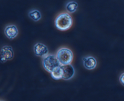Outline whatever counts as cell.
Instances as JSON below:
<instances>
[{"instance_id":"1","label":"cell","mask_w":124,"mask_h":101,"mask_svg":"<svg viewBox=\"0 0 124 101\" xmlns=\"http://www.w3.org/2000/svg\"><path fill=\"white\" fill-rule=\"evenodd\" d=\"M54 25L60 31H67L72 26L73 18L69 13L59 14L54 20Z\"/></svg>"},{"instance_id":"2","label":"cell","mask_w":124,"mask_h":101,"mask_svg":"<svg viewBox=\"0 0 124 101\" xmlns=\"http://www.w3.org/2000/svg\"><path fill=\"white\" fill-rule=\"evenodd\" d=\"M56 57L61 66L70 64L73 60V53L67 48H61L56 52Z\"/></svg>"},{"instance_id":"3","label":"cell","mask_w":124,"mask_h":101,"mask_svg":"<svg viewBox=\"0 0 124 101\" xmlns=\"http://www.w3.org/2000/svg\"><path fill=\"white\" fill-rule=\"evenodd\" d=\"M42 66L47 72H52L54 69L61 66L57 58L56 55L48 54L42 59Z\"/></svg>"},{"instance_id":"4","label":"cell","mask_w":124,"mask_h":101,"mask_svg":"<svg viewBox=\"0 0 124 101\" xmlns=\"http://www.w3.org/2000/svg\"><path fill=\"white\" fill-rule=\"evenodd\" d=\"M14 57V51L12 46L5 45L0 50V62L6 63V61L12 60Z\"/></svg>"},{"instance_id":"5","label":"cell","mask_w":124,"mask_h":101,"mask_svg":"<svg viewBox=\"0 0 124 101\" xmlns=\"http://www.w3.org/2000/svg\"><path fill=\"white\" fill-rule=\"evenodd\" d=\"M33 52L35 55L43 58L48 54V49L46 45L42 43H37L34 45Z\"/></svg>"},{"instance_id":"6","label":"cell","mask_w":124,"mask_h":101,"mask_svg":"<svg viewBox=\"0 0 124 101\" xmlns=\"http://www.w3.org/2000/svg\"><path fill=\"white\" fill-rule=\"evenodd\" d=\"M4 34L8 39L13 40L18 36V28L15 25H13V24L7 25L4 28Z\"/></svg>"},{"instance_id":"7","label":"cell","mask_w":124,"mask_h":101,"mask_svg":"<svg viewBox=\"0 0 124 101\" xmlns=\"http://www.w3.org/2000/svg\"><path fill=\"white\" fill-rule=\"evenodd\" d=\"M62 66L63 69L62 79L65 81L70 80L72 79L75 75V70L73 66L71 64Z\"/></svg>"},{"instance_id":"8","label":"cell","mask_w":124,"mask_h":101,"mask_svg":"<svg viewBox=\"0 0 124 101\" xmlns=\"http://www.w3.org/2000/svg\"><path fill=\"white\" fill-rule=\"evenodd\" d=\"M84 67L87 70H93L97 66V61L94 57L92 56L85 57L82 59Z\"/></svg>"},{"instance_id":"9","label":"cell","mask_w":124,"mask_h":101,"mask_svg":"<svg viewBox=\"0 0 124 101\" xmlns=\"http://www.w3.org/2000/svg\"><path fill=\"white\" fill-rule=\"evenodd\" d=\"M50 75L52 78L55 80H59L62 79L63 77V69L62 66H58L56 69H54L52 72H50Z\"/></svg>"},{"instance_id":"10","label":"cell","mask_w":124,"mask_h":101,"mask_svg":"<svg viewBox=\"0 0 124 101\" xmlns=\"http://www.w3.org/2000/svg\"><path fill=\"white\" fill-rule=\"evenodd\" d=\"M29 16L33 21L38 22L42 18V14L38 10L32 9L29 11Z\"/></svg>"},{"instance_id":"11","label":"cell","mask_w":124,"mask_h":101,"mask_svg":"<svg viewBox=\"0 0 124 101\" xmlns=\"http://www.w3.org/2000/svg\"><path fill=\"white\" fill-rule=\"evenodd\" d=\"M78 4L75 1H69L65 6V9L69 13H73L77 11Z\"/></svg>"},{"instance_id":"12","label":"cell","mask_w":124,"mask_h":101,"mask_svg":"<svg viewBox=\"0 0 124 101\" xmlns=\"http://www.w3.org/2000/svg\"><path fill=\"white\" fill-rule=\"evenodd\" d=\"M119 81L121 82V84H122L123 86H124V72L122 73V74L119 77Z\"/></svg>"}]
</instances>
